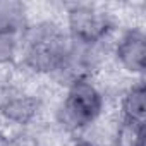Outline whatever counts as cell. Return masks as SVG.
Listing matches in <instances>:
<instances>
[{
    "mask_svg": "<svg viewBox=\"0 0 146 146\" xmlns=\"http://www.w3.org/2000/svg\"><path fill=\"white\" fill-rule=\"evenodd\" d=\"M110 107L112 100L96 78L81 79L58 90L57 98L50 102L45 124L60 137L81 136L108 117Z\"/></svg>",
    "mask_w": 146,
    "mask_h": 146,
    "instance_id": "cell-1",
    "label": "cell"
},
{
    "mask_svg": "<svg viewBox=\"0 0 146 146\" xmlns=\"http://www.w3.org/2000/svg\"><path fill=\"white\" fill-rule=\"evenodd\" d=\"M69 46L70 40L57 12L33 16L19 36V57L14 69L31 79L48 83L60 69Z\"/></svg>",
    "mask_w": 146,
    "mask_h": 146,
    "instance_id": "cell-2",
    "label": "cell"
},
{
    "mask_svg": "<svg viewBox=\"0 0 146 146\" xmlns=\"http://www.w3.org/2000/svg\"><path fill=\"white\" fill-rule=\"evenodd\" d=\"M16 69L0 74V125L26 127L45 122L48 113V95L40 84Z\"/></svg>",
    "mask_w": 146,
    "mask_h": 146,
    "instance_id": "cell-3",
    "label": "cell"
},
{
    "mask_svg": "<svg viewBox=\"0 0 146 146\" xmlns=\"http://www.w3.org/2000/svg\"><path fill=\"white\" fill-rule=\"evenodd\" d=\"M57 7L69 40L76 45L108 46L122 26L119 12L107 4L65 2Z\"/></svg>",
    "mask_w": 146,
    "mask_h": 146,
    "instance_id": "cell-4",
    "label": "cell"
},
{
    "mask_svg": "<svg viewBox=\"0 0 146 146\" xmlns=\"http://www.w3.org/2000/svg\"><path fill=\"white\" fill-rule=\"evenodd\" d=\"M108 64L127 79H143L146 72V29L141 21L122 24L108 45Z\"/></svg>",
    "mask_w": 146,
    "mask_h": 146,
    "instance_id": "cell-5",
    "label": "cell"
},
{
    "mask_svg": "<svg viewBox=\"0 0 146 146\" xmlns=\"http://www.w3.org/2000/svg\"><path fill=\"white\" fill-rule=\"evenodd\" d=\"M113 115L125 122L144 124L146 119V83L143 79H129L113 102Z\"/></svg>",
    "mask_w": 146,
    "mask_h": 146,
    "instance_id": "cell-6",
    "label": "cell"
},
{
    "mask_svg": "<svg viewBox=\"0 0 146 146\" xmlns=\"http://www.w3.org/2000/svg\"><path fill=\"white\" fill-rule=\"evenodd\" d=\"M52 134L55 132L45 122L26 127H9L2 131L0 146H57Z\"/></svg>",
    "mask_w": 146,
    "mask_h": 146,
    "instance_id": "cell-7",
    "label": "cell"
},
{
    "mask_svg": "<svg viewBox=\"0 0 146 146\" xmlns=\"http://www.w3.org/2000/svg\"><path fill=\"white\" fill-rule=\"evenodd\" d=\"M31 19L33 11L29 4L21 0H0V33L21 36Z\"/></svg>",
    "mask_w": 146,
    "mask_h": 146,
    "instance_id": "cell-8",
    "label": "cell"
},
{
    "mask_svg": "<svg viewBox=\"0 0 146 146\" xmlns=\"http://www.w3.org/2000/svg\"><path fill=\"white\" fill-rule=\"evenodd\" d=\"M112 146H146V124L125 122L115 117Z\"/></svg>",
    "mask_w": 146,
    "mask_h": 146,
    "instance_id": "cell-9",
    "label": "cell"
},
{
    "mask_svg": "<svg viewBox=\"0 0 146 146\" xmlns=\"http://www.w3.org/2000/svg\"><path fill=\"white\" fill-rule=\"evenodd\" d=\"M19 57V36L0 33V70H11L16 67Z\"/></svg>",
    "mask_w": 146,
    "mask_h": 146,
    "instance_id": "cell-10",
    "label": "cell"
},
{
    "mask_svg": "<svg viewBox=\"0 0 146 146\" xmlns=\"http://www.w3.org/2000/svg\"><path fill=\"white\" fill-rule=\"evenodd\" d=\"M57 146H95V144L84 136H67V137H62L57 143Z\"/></svg>",
    "mask_w": 146,
    "mask_h": 146,
    "instance_id": "cell-11",
    "label": "cell"
},
{
    "mask_svg": "<svg viewBox=\"0 0 146 146\" xmlns=\"http://www.w3.org/2000/svg\"><path fill=\"white\" fill-rule=\"evenodd\" d=\"M2 131H4V129H2V125H0V136H2Z\"/></svg>",
    "mask_w": 146,
    "mask_h": 146,
    "instance_id": "cell-12",
    "label": "cell"
}]
</instances>
